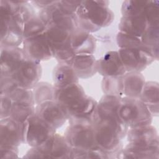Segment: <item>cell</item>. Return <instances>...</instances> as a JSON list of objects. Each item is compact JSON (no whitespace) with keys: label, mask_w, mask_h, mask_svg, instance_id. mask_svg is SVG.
I'll use <instances>...</instances> for the list:
<instances>
[{"label":"cell","mask_w":159,"mask_h":159,"mask_svg":"<svg viewBox=\"0 0 159 159\" xmlns=\"http://www.w3.org/2000/svg\"><path fill=\"white\" fill-rule=\"evenodd\" d=\"M96 62L93 54H78L66 63L73 68L79 79H88L97 73Z\"/></svg>","instance_id":"18"},{"label":"cell","mask_w":159,"mask_h":159,"mask_svg":"<svg viewBox=\"0 0 159 159\" xmlns=\"http://www.w3.org/2000/svg\"><path fill=\"white\" fill-rule=\"evenodd\" d=\"M85 95L83 88L79 83L62 87L54 86L53 100L58 102L65 109L66 112L77 105Z\"/></svg>","instance_id":"14"},{"label":"cell","mask_w":159,"mask_h":159,"mask_svg":"<svg viewBox=\"0 0 159 159\" xmlns=\"http://www.w3.org/2000/svg\"><path fill=\"white\" fill-rule=\"evenodd\" d=\"M18 88L19 86L12 76H1L0 95L9 96Z\"/></svg>","instance_id":"37"},{"label":"cell","mask_w":159,"mask_h":159,"mask_svg":"<svg viewBox=\"0 0 159 159\" xmlns=\"http://www.w3.org/2000/svg\"><path fill=\"white\" fill-rule=\"evenodd\" d=\"M118 158L158 159L159 145H143L128 143L118 154Z\"/></svg>","instance_id":"19"},{"label":"cell","mask_w":159,"mask_h":159,"mask_svg":"<svg viewBox=\"0 0 159 159\" xmlns=\"http://www.w3.org/2000/svg\"><path fill=\"white\" fill-rule=\"evenodd\" d=\"M147 1H125L121 6V13L124 17L143 16Z\"/></svg>","instance_id":"32"},{"label":"cell","mask_w":159,"mask_h":159,"mask_svg":"<svg viewBox=\"0 0 159 159\" xmlns=\"http://www.w3.org/2000/svg\"><path fill=\"white\" fill-rule=\"evenodd\" d=\"M64 137L72 148L91 150L99 147L93 125H70L64 132Z\"/></svg>","instance_id":"6"},{"label":"cell","mask_w":159,"mask_h":159,"mask_svg":"<svg viewBox=\"0 0 159 159\" xmlns=\"http://www.w3.org/2000/svg\"><path fill=\"white\" fill-rule=\"evenodd\" d=\"M24 124L25 143L31 147H39L55 133L56 130L35 113L30 116Z\"/></svg>","instance_id":"5"},{"label":"cell","mask_w":159,"mask_h":159,"mask_svg":"<svg viewBox=\"0 0 159 159\" xmlns=\"http://www.w3.org/2000/svg\"><path fill=\"white\" fill-rule=\"evenodd\" d=\"M35 104L38 105L46 101L53 100L54 86L47 82L39 81L32 89Z\"/></svg>","instance_id":"28"},{"label":"cell","mask_w":159,"mask_h":159,"mask_svg":"<svg viewBox=\"0 0 159 159\" xmlns=\"http://www.w3.org/2000/svg\"><path fill=\"white\" fill-rule=\"evenodd\" d=\"M128 143L143 145H159L158 131L152 124L130 127L126 134Z\"/></svg>","instance_id":"17"},{"label":"cell","mask_w":159,"mask_h":159,"mask_svg":"<svg viewBox=\"0 0 159 159\" xmlns=\"http://www.w3.org/2000/svg\"><path fill=\"white\" fill-rule=\"evenodd\" d=\"M47 25L37 14L24 23V40L45 32Z\"/></svg>","instance_id":"30"},{"label":"cell","mask_w":159,"mask_h":159,"mask_svg":"<svg viewBox=\"0 0 159 159\" xmlns=\"http://www.w3.org/2000/svg\"><path fill=\"white\" fill-rule=\"evenodd\" d=\"M45 158H71L72 148L64 135L55 133L45 142L37 147Z\"/></svg>","instance_id":"15"},{"label":"cell","mask_w":159,"mask_h":159,"mask_svg":"<svg viewBox=\"0 0 159 159\" xmlns=\"http://www.w3.org/2000/svg\"><path fill=\"white\" fill-rule=\"evenodd\" d=\"M0 119L9 117L13 105L11 98L6 95H0Z\"/></svg>","instance_id":"38"},{"label":"cell","mask_w":159,"mask_h":159,"mask_svg":"<svg viewBox=\"0 0 159 159\" xmlns=\"http://www.w3.org/2000/svg\"><path fill=\"white\" fill-rule=\"evenodd\" d=\"M124 96L139 98L145 83L141 72H126L122 76Z\"/></svg>","instance_id":"21"},{"label":"cell","mask_w":159,"mask_h":159,"mask_svg":"<svg viewBox=\"0 0 159 159\" xmlns=\"http://www.w3.org/2000/svg\"><path fill=\"white\" fill-rule=\"evenodd\" d=\"M17 147L4 146L0 147V158H19Z\"/></svg>","instance_id":"40"},{"label":"cell","mask_w":159,"mask_h":159,"mask_svg":"<svg viewBox=\"0 0 159 159\" xmlns=\"http://www.w3.org/2000/svg\"><path fill=\"white\" fill-rule=\"evenodd\" d=\"M117 115L129 128L151 124L153 119L147 107L139 98L127 96L120 98Z\"/></svg>","instance_id":"3"},{"label":"cell","mask_w":159,"mask_h":159,"mask_svg":"<svg viewBox=\"0 0 159 159\" xmlns=\"http://www.w3.org/2000/svg\"><path fill=\"white\" fill-rule=\"evenodd\" d=\"M25 143V124L11 117L0 120V147H17Z\"/></svg>","instance_id":"8"},{"label":"cell","mask_w":159,"mask_h":159,"mask_svg":"<svg viewBox=\"0 0 159 159\" xmlns=\"http://www.w3.org/2000/svg\"><path fill=\"white\" fill-rule=\"evenodd\" d=\"M122 97L104 95L97 103L94 117H104L117 115V109Z\"/></svg>","instance_id":"25"},{"label":"cell","mask_w":159,"mask_h":159,"mask_svg":"<svg viewBox=\"0 0 159 159\" xmlns=\"http://www.w3.org/2000/svg\"><path fill=\"white\" fill-rule=\"evenodd\" d=\"M52 74L53 86L55 87L79 83V78L73 68L65 63H59L56 65Z\"/></svg>","instance_id":"24"},{"label":"cell","mask_w":159,"mask_h":159,"mask_svg":"<svg viewBox=\"0 0 159 159\" xmlns=\"http://www.w3.org/2000/svg\"><path fill=\"white\" fill-rule=\"evenodd\" d=\"M116 42L119 48H136L146 50L149 52L141 39L136 36L119 31L116 35Z\"/></svg>","instance_id":"31"},{"label":"cell","mask_w":159,"mask_h":159,"mask_svg":"<svg viewBox=\"0 0 159 159\" xmlns=\"http://www.w3.org/2000/svg\"><path fill=\"white\" fill-rule=\"evenodd\" d=\"M9 96L13 103L35 106L32 89L19 87Z\"/></svg>","instance_id":"34"},{"label":"cell","mask_w":159,"mask_h":159,"mask_svg":"<svg viewBox=\"0 0 159 159\" xmlns=\"http://www.w3.org/2000/svg\"><path fill=\"white\" fill-rule=\"evenodd\" d=\"M39 17L48 25H55L72 33L78 29L75 14H68L58 6V1L39 11Z\"/></svg>","instance_id":"7"},{"label":"cell","mask_w":159,"mask_h":159,"mask_svg":"<svg viewBox=\"0 0 159 159\" xmlns=\"http://www.w3.org/2000/svg\"><path fill=\"white\" fill-rule=\"evenodd\" d=\"M35 113L55 130L61 127L68 120L65 109L55 100L36 105Z\"/></svg>","instance_id":"11"},{"label":"cell","mask_w":159,"mask_h":159,"mask_svg":"<svg viewBox=\"0 0 159 159\" xmlns=\"http://www.w3.org/2000/svg\"><path fill=\"white\" fill-rule=\"evenodd\" d=\"M96 68L103 77L121 76L126 73L117 51H109L97 60Z\"/></svg>","instance_id":"16"},{"label":"cell","mask_w":159,"mask_h":159,"mask_svg":"<svg viewBox=\"0 0 159 159\" xmlns=\"http://www.w3.org/2000/svg\"><path fill=\"white\" fill-rule=\"evenodd\" d=\"M22 48L27 58L38 62L47 61L53 58L45 32L24 40Z\"/></svg>","instance_id":"13"},{"label":"cell","mask_w":159,"mask_h":159,"mask_svg":"<svg viewBox=\"0 0 159 159\" xmlns=\"http://www.w3.org/2000/svg\"><path fill=\"white\" fill-rule=\"evenodd\" d=\"M117 52L126 72H141L156 60L151 53L141 49L119 48Z\"/></svg>","instance_id":"9"},{"label":"cell","mask_w":159,"mask_h":159,"mask_svg":"<svg viewBox=\"0 0 159 159\" xmlns=\"http://www.w3.org/2000/svg\"><path fill=\"white\" fill-rule=\"evenodd\" d=\"M45 35L53 52L71 39V33L68 30L55 25L47 26Z\"/></svg>","instance_id":"26"},{"label":"cell","mask_w":159,"mask_h":159,"mask_svg":"<svg viewBox=\"0 0 159 159\" xmlns=\"http://www.w3.org/2000/svg\"><path fill=\"white\" fill-rule=\"evenodd\" d=\"M35 112V106L13 103L10 117L24 123Z\"/></svg>","instance_id":"33"},{"label":"cell","mask_w":159,"mask_h":159,"mask_svg":"<svg viewBox=\"0 0 159 159\" xmlns=\"http://www.w3.org/2000/svg\"><path fill=\"white\" fill-rule=\"evenodd\" d=\"M25 158H45L44 155L37 148V147H31V148L28 150L23 157Z\"/></svg>","instance_id":"41"},{"label":"cell","mask_w":159,"mask_h":159,"mask_svg":"<svg viewBox=\"0 0 159 159\" xmlns=\"http://www.w3.org/2000/svg\"><path fill=\"white\" fill-rule=\"evenodd\" d=\"M16 4L15 16L19 17L24 23L37 14L33 5L27 1H14Z\"/></svg>","instance_id":"35"},{"label":"cell","mask_w":159,"mask_h":159,"mask_svg":"<svg viewBox=\"0 0 159 159\" xmlns=\"http://www.w3.org/2000/svg\"><path fill=\"white\" fill-rule=\"evenodd\" d=\"M148 26L147 20L143 16H122L118 27L120 32L140 38Z\"/></svg>","instance_id":"22"},{"label":"cell","mask_w":159,"mask_h":159,"mask_svg":"<svg viewBox=\"0 0 159 159\" xmlns=\"http://www.w3.org/2000/svg\"><path fill=\"white\" fill-rule=\"evenodd\" d=\"M144 17L148 25H159V4L157 1H148Z\"/></svg>","instance_id":"36"},{"label":"cell","mask_w":159,"mask_h":159,"mask_svg":"<svg viewBox=\"0 0 159 159\" xmlns=\"http://www.w3.org/2000/svg\"><path fill=\"white\" fill-rule=\"evenodd\" d=\"M1 46L19 47L24 42V22L14 15L9 1H0Z\"/></svg>","instance_id":"2"},{"label":"cell","mask_w":159,"mask_h":159,"mask_svg":"<svg viewBox=\"0 0 159 159\" xmlns=\"http://www.w3.org/2000/svg\"><path fill=\"white\" fill-rule=\"evenodd\" d=\"M71 43L75 55L93 54L96 46L95 37L78 28L71 33Z\"/></svg>","instance_id":"20"},{"label":"cell","mask_w":159,"mask_h":159,"mask_svg":"<svg viewBox=\"0 0 159 159\" xmlns=\"http://www.w3.org/2000/svg\"><path fill=\"white\" fill-rule=\"evenodd\" d=\"M107 1H81L76 16L88 20L100 29L111 24L114 14Z\"/></svg>","instance_id":"4"},{"label":"cell","mask_w":159,"mask_h":159,"mask_svg":"<svg viewBox=\"0 0 159 159\" xmlns=\"http://www.w3.org/2000/svg\"><path fill=\"white\" fill-rule=\"evenodd\" d=\"M139 99L147 107L152 116L158 115L159 86L156 81H145Z\"/></svg>","instance_id":"23"},{"label":"cell","mask_w":159,"mask_h":159,"mask_svg":"<svg viewBox=\"0 0 159 159\" xmlns=\"http://www.w3.org/2000/svg\"><path fill=\"white\" fill-rule=\"evenodd\" d=\"M1 76H12L27 56L23 48L16 46H1Z\"/></svg>","instance_id":"12"},{"label":"cell","mask_w":159,"mask_h":159,"mask_svg":"<svg viewBox=\"0 0 159 159\" xmlns=\"http://www.w3.org/2000/svg\"><path fill=\"white\" fill-rule=\"evenodd\" d=\"M81 1H58V6L65 12L75 14Z\"/></svg>","instance_id":"39"},{"label":"cell","mask_w":159,"mask_h":159,"mask_svg":"<svg viewBox=\"0 0 159 159\" xmlns=\"http://www.w3.org/2000/svg\"><path fill=\"white\" fill-rule=\"evenodd\" d=\"M42 72V70L40 62L27 58L15 71L12 76L19 87L33 89L39 82Z\"/></svg>","instance_id":"10"},{"label":"cell","mask_w":159,"mask_h":159,"mask_svg":"<svg viewBox=\"0 0 159 159\" xmlns=\"http://www.w3.org/2000/svg\"><path fill=\"white\" fill-rule=\"evenodd\" d=\"M56 1H46V0H42V1H30L31 4L37 7L38 9H42L43 8H45L49 6H51Z\"/></svg>","instance_id":"42"},{"label":"cell","mask_w":159,"mask_h":159,"mask_svg":"<svg viewBox=\"0 0 159 159\" xmlns=\"http://www.w3.org/2000/svg\"><path fill=\"white\" fill-rule=\"evenodd\" d=\"M140 39L149 52L157 60L159 50V25H148Z\"/></svg>","instance_id":"27"},{"label":"cell","mask_w":159,"mask_h":159,"mask_svg":"<svg viewBox=\"0 0 159 159\" xmlns=\"http://www.w3.org/2000/svg\"><path fill=\"white\" fill-rule=\"evenodd\" d=\"M98 146L107 154H119L123 148L121 140L126 136L129 127L118 115L94 117L93 124Z\"/></svg>","instance_id":"1"},{"label":"cell","mask_w":159,"mask_h":159,"mask_svg":"<svg viewBox=\"0 0 159 159\" xmlns=\"http://www.w3.org/2000/svg\"><path fill=\"white\" fill-rule=\"evenodd\" d=\"M101 89L104 95L124 96V89L122 76L117 77H103Z\"/></svg>","instance_id":"29"}]
</instances>
